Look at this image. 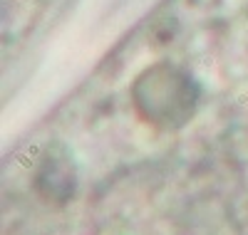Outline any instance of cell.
<instances>
[{
	"label": "cell",
	"mask_w": 248,
	"mask_h": 235,
	"mask_svg": "<svg viewBox=\"0 0 248 235\" xmlns=\"http://www.w3.org/2000/svg\"><path fill=\"white\" fill-rule=\"evenodd\" d=\"M94 235H139V233H137L129 223H124V220H114V223L102 225Z\"/></svg>",
	"instance_id": "3"
},
{
	"label": "cell",
	"mask_w": 248,
	"mask_h": 235,
	"mask_svg": "<svg viewBox=\"0 0 248 235\" xmlns=\"http://www.w3.org/2000/svg\"><path fill=\"white\" fill-rule=\"evenodd\" d=\"M129 94L132 106L144 124L171 134L196 116L201 84L174 62H154L137 74Z\"/></svg>",
	"instance_id": "1"
},
{
	"label": "cell",
	"mask_w": 248,
	"mask_h": 235,
	"mask_svg": "<svg viewBox=\"0 0 248 235\" xmlns=\"http://www.w3.org/2000/svg\"><path fill=\"white\" fill-rule=\"evenodd\" d=\"M77 183H79V176H77V161L72 149L65 141H50L37 156L33 168L30 188L35 198L47 208L60 210L74 201Z\"/></svg>",
	"instance_id": "2"
}]
</instances>
